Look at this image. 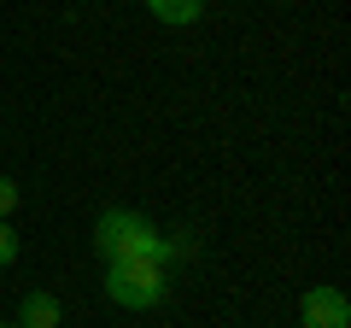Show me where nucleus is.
Here are the masks:
<instances>
[{"label":"nucleus","mask_w":351,"mask_h":328,"mask_svg":"<svg viewBox=\"0 0 351 328\" xmlns=\"http://www.w3.org/2000/svg\"><path fill=\"white\" fill-rule=\"evenodd\" d=\"M18 328H59V299H53V293H24Z\"/></svg>","instance_id":"20e7f679"},{"label":"nucleus","mask_w":351,"mask_h":328,"mask_svg":"<svg viewBox=\"0 0 351 328\" xmlns=\"http://www.w3.org/2000/svg\"><path fill=\"white\" fill-rule=\"evenodd\" d=\"M147 12L158 18V24H193V18L205 12V0H147Z\"/></svg>","instance_id":"39448f33"},{"label":"nucleus","mask_w":351,"mask_h":328,"mask_svg":"<svg viewBox=\"0 0 351 328\" xmlns=\"http://www.w3.org/2000/svg\"><path fill=\"white\" fill-rule=\"evenodd\" d=\"M12 258H18V229L0 223V264H12Z\"/></svg>","instance_id":"0eeeda50"},{"label":"nucleus","mask_w":351,"mask_h":328,"mask_svg":"<svg viewBox=\"0 0 351 328\" xmlns=\"http://www.w3.org/2000/svg\"><path fill=\"white\" fill-rule=\"evenodd\" d=\"M94 246H100L106 264H117V258H152V264H170V240H164L141 211H106L100 223H94Z\"/></svg>","instance_id":"f257e3e1"},{"label":"nucleus","mask_w":351,"mask_h":328,"mask_svg":"<svg viewBox=\"0 0 351 328\" xmlns=\"http://www.w3.org/2000/svg\"><path fill=\"white\" fill-rule=\"evenodd\" d=\"M12 211H18V182H12V176H0V223H6Z\"/></svg>","instance_id":"423d86ee"},{"label":"nucleus","mask_w":351,"mask_h":328,"mask_svg":"<svg viewBox=\"0 0 351 328\" xmlns=\"http://www.w3.org/2000/svg\"><path fill=\"white\" fill-rule=\"evenodd\" d=\"M164 288H170L164 264H152V258H117V264H106V293L123 311H152L164 299Z\"/></svg>","instance_id":"f03ea898"},{"label":"nucleus","mask_w":351,"mask_h":328,"mask_svg":"<svg viewBox=\"0 0 351 328\" xmlns=\"http://www.w3.org/2000/svg\"><path fill=\"white\" fill-rule=\"evenodd\" d=\"M0 328H18V323H0Z\"/></svg>","instance_id":"6e6552de"},{"label":"nucleus","mask_w":351,"mask_h":328,"mask_svg":"<svg viewBox=\"0 0 351 328\" xmlns=\"http://www.w3.org/2000/svg\"><path fill=\"white\" fill-rule=\"evenodd\" d=\"M299 316L304 328H351V299L339 288H311L299 299Z\"/></svg>","instance_id":"7ed1b4c3"}]
</instances>
